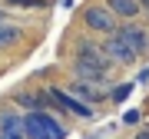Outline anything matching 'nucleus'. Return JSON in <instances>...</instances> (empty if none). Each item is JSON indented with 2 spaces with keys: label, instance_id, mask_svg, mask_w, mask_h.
Returning <instances> with one entry per match:
<instances>
[{
  "label": "nucleus",
  "instance_id": "1a4fd4ad",
  "mask_svg": "<svg viewBox=\"0 0 149 139\" xmlns=\"http://www.w3.org/2000/svg\"><path fill=\"white\" fill-rule=\"evenodd\" d=\"M37 116H40V123H43V129H47V133H50V139H63V136H66V133H63V126H60L56 119H50L47 113H37Z\"/></svg>",
  "mask_w": 149,
  "mask_h": 139
},
{
  "label": "nucleus",
  "instance_id": "0eeeda50",
  "mask_svg": "<svg viewBox=\"0 0 149 139\" xmlns=\"http://www.w3.org/2000/svg\"><path fill=\"white\" fill-rule=\"evenodd\" d=\"M23 136H27V139H50V133L43 129L37 113H27V116H23Z\"/></svg>",
  "mask_w": 149,
  "mask_h": 139
},
{
  "label": "nucleus",
  "instance_id": "6e6552de",
  "mask_svg": "<svg viewBox=\"0 0 149 139\" xmlns=\"http://www.w3.org/2000/svg\"><path fill=\"white\" fill-rule=\"evenodd\" d=\"M23 133V116L20 113H0V136Z\"/></svg>",
  "mask_w": 149,
  "mask_h": 139
},
{
  "label": "nucleus",
  "instance_id": "7ed1b4c3",
  "mask_svg": "<svg viewBox=\"0 0 149 139\" xmlns=\"http://www.w3.org/2000/svg\"><path fill=\"white\" fill-rule=\"evenodd\" d=\"M103 56H109V63H136L133 47H129L126 40H119L116 33L106 40V47H103Z\"/></svg>",
  "mask_w": 149,
  "mask_h": 139
},
{
  "label": "nucleus",
  "instance_id": "423d86ee",
  "mask_svg": "<svg viewBox=\"0 0 149 139\" xmlns=\"http://www.w3.org/2000/svg\"><path fill=\"white\" fill-rule=\"evenodd\" d=\"M106 10L113 17H123V20H133V17L143 10L139 7V0H106Z\"/></svg>",
  "mask_w": 149,
  "mask_h": 139
},
{
  "label": "nucleus",
  "instance_id": "f257e3e1",
  "mask_svg": "<svg viewBox=\"0 0 149 139\" xmlns=\"http://www.w3.org/2000/svg\"><path fill=\"white\" fill-rule=\"evenodd\" d=\"M106 70H109V60L103 56V47H96L93 40H83L80 50H76V73L83 80L103 83L106 80Z\"/></svg>",
  "mask_w": 149,
  "mask_h": 139
},
{
  "label": "nucleus",
  "instance_id": "9b49d317",
  "mask_svg": "<svg viewBox=\"0 0 149 139\" xmlns=\"http://www.w3.org/2000/svg\"><path fill=\"white\" fill-rule=\"evenodd\" d=\"M66 93H80L83 99H93V96L100 99V90H93V86H90V83H83V80H80V83H73V86H70Z\"/></svg>",
  "mask_w": 149,
  "mask_h": 139
},
{
  "label": "nucleus",
  "instance_id": "20e7f679",
  "mask_svg": "<svg viewBox=\"0 0 149 139\" xmlns=\"http://www.w3.org/2000/svg\"><path fill=\"white\" fill-rule=\"evenodd\" d=\"M116 37H119V40H126L129 47H133V53H136V56L149 50V33H146V30H139V27H133V23H129V27H119V30H116Z\"/></svg>",
  "mask_w": 149,
  "mask_h": 139
},
{
  "label": "nucleus",
  "instance_id": "9d476101",
  "mask_svg": "<svg viewBox=\"0 0 149 139\" xmlns=\"http://www.w3.org/2000/svg\"><path fill=\"white\" fill-rule=\"evenodd\" d=\"M20 40V27H10V23H0V47H10V43Z\"/></svg>",
  "mask_w": 149,
  "mask_h": 139
},
{
  "label": "nucleus",
  "instance_id": "2eb2a0df",
  "mask_svg": "<svg viewBox=\"0 0 149 139\" xmlns=\"http://www.w3.org/2000/svg\"><path fill=\"white\" fill-rule=\"evenodd\" d=\"M136 139H149V133H139V136H136Z\"/></svg>",
  "mask_w": 149,
  "mask_h": 139
},
{
  "label": "nucleus",
  "instance_id": "f03ea898",
  "mask_svg": "<svg viewBox=\"0 0 149 139\" xmlns=\"http://www.w3.org/2000/svg\"><path fill=\"white\" fill-rule=\"evenodd\" d=\"M86 27L96 30V33H116V17H113L106 7H90V10L83 13Z\"/></svg>",
  "mask_w": 149,
  "mask_h": 139
},
{
  "label": "nucleus",
  "instance_id": "f8f14e48",
  "mask_svg": "<svg viewBox=\"0 0 149 139\" xmlns=\"http://www.w3.org/2000/svg\"><path fill=\"white\" fill-rule=\"evenodd\" d=\"M129 93H133V83H123V86H116V90H113V99H116V103H123Z\"/></svg>",
  "mask_w": 149,
  "mask_h": 139
},
{
  "label": "nucleus",
  "instance_id": "ddd939ff",
  "mask_svg": "<svg viewBox=\"0 0 149 139\" xmlns=\"http://www.w3.org/2000/svg\"><path fill=\"white\" fill-rule=\"evenodd\" d=\"M10 7H30V10H37V7H43V0H7Z\"/></svg>",
  "mask_w": 149,
  "mask_h": 139
},
{
  "label": "nucleus",
  "instance_id": "4468645a",
  "mask_svg": "<svg viewBox=\"0 0 149 139\" xmlns=\"http://www.w3.org/2000/svg\"><path fill=\"white\" fill-rule=\"evenodd\" d=\"M123 119H126V123H139V109H129Z\"/></svg>",
  "mask_w": 149,
  "mask_h": 139
},
{
  "label": "nucleus",
  "instance_id": "f3484780",
  "mask_svg": "<svg viewBox=\"0 0 149 139\" xmlns=\"http://www.w3.org/2000/svg\"><path fill=\"white\" fill-rule=\"evenodd\" d=\"M0 23H3V10H0Z\"/></svg>",
  "mask_w": 149,
  "mask_h": 139
},
{
  "label": "nucleus",
  "instance_id": "39448f33",
  "mask_svg": "<svg viewBox=\"0 0 149 139\" xmlns=\"http://www.w3.org/2000/svg\"><path fill=\"white\" fill-rule=\"evenodd\" d=\"M53 99L60 103L63 109H70V113H76V116H83V119H90L93 113H90V106H86L83 99H76L73 93H66V90H60V86H53Z\"/></svg>",
  "mask_w": 149,
  "mask_h": 139
},
{
  "label": "nucleus",
  "instance_id": "dca6fc26",
  "mask_svg": "<svg viewBox=\"0 0 149 139\" xmlns=\"http://www.w3.org/2000/svg\"><path fill=\"white\" fill-rule=\"evenodd\" d=\"M139 7H149V0H139Z\"/></svg>",
  "mask_w": 149,
  "mask_h": 139
}]
</instances>
